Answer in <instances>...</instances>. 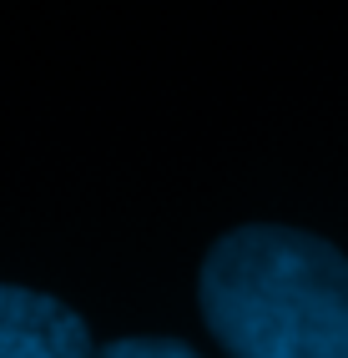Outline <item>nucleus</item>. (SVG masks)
Wrapping results in <instances>:
<instances>
[{
	"instance_id": "f257e3e1",
	"label": "nucleus",
	"mask_w": 348,
	"mask_h": 358,
	"mask_svg": "<svg viewBox=\"0 0 348 358\" xmlns=\"http://www.w3.org/2000/svg\"><path fill=\"white\" fill-rule=\"evenodd\" d=\"M202 318L232 358H348V257L298 227H238L202 262Z\"/></svg>"
},
{
	"instance_id": "f03ea898",
	"label": "nucleus",
	"mask_w": 348,
	"mask_h": 358,
	"mask_svg": "<svg viewBox=\"0 0 348 358\" xmlns=\"http://www.w3.org/2000/svg\"><path fill=\"white\" fill-rule=\"evenodd\" d=\"M91 333L66 303L0 282V358H91Z\"/></svg>"
},
{
	"instance_id": "7ed1b4c3",
	"label": "nucleus",
	"mask_w": 348,
	"mask_h": 358,
	"mask_svg": "<svg viewBox=\"0 0 348 358\" xmlns=\"http://www.w3.org/2000/svg\"><path fill=\"white\" fill-rule=\"evenodd\" d=\"M91 358H197V353L177 338H116V343L96 348Z\"/></svg>"
}]
</instances>
